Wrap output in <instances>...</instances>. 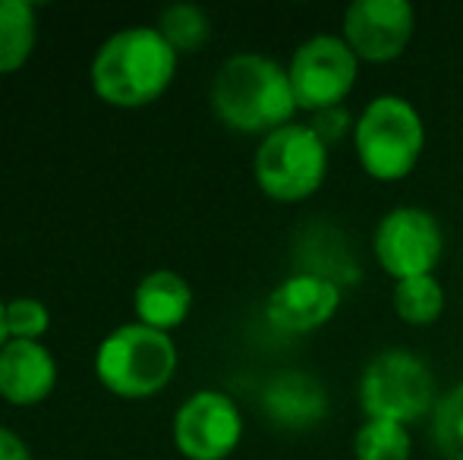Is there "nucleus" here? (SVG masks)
Listing matches in <instances>:
<instances>
[{
  "label": "nucleus",
  "instance_id": "f257e3e1",
  "mask_svg": "<svg viewBox=\"0 0 463 460\" xmlns=\"http://www.w3.org/2000/svg\"><path fill=\"white\" fill-rule=\"evenodd\" d=\"M177 73V51L152 25L110 35L92 61V89L114 108H146L165 95Z\"/></svg>",
  "mask_w": 463,
  "mask_h": 460
},
{
  "label": "nucleus",
  "instance_id": "f03ea898",
  "mask_svg": "<svg viewBox=\"0 0 463 460\" xmlns=\"http://www.w3.org/2000/svg\"><path fill=\"white\" fill-rule=\"evenodd\" d=\"M212 108L237 133H275L297 111L290 76L262 54H233L212 82Z\"/></svg>",
  "mask_w": 463,
  "mask_h": 460
},
{
  "label": "nucleus",
  "instance_id": "7ed1b4c3",
  "mask_svg": "<svg viewBox=\"0 0 463 460\" xmlns=\"http://www.w3.org/2000/svg\"><path fill=\"white\" fill-rule=\"evenodd\" d=\"M95 372L101 385L120 398H152L177 372V344L171 334L129 322L101 341Z\"/></svg>",
  "mask_w": 463,
  "mask_h": 460
},
{
  "label": "nucleus",
  "instance_id": "20e7f679",
  "mask_svg": "<svg viewBox=\"0 0 463 460\" xmlns=\"http://www.w3.org/2000/svg\"><path fill=\"white\" fill-rule=\"evenodd\" d=\"M356 155L375 180H401L416 167L422 152V120L410 101L382 95L363 111L354 129Z\"/></svg>",
  "mask_w": 463,
  "mask_h": 460
},
{
  "label": "nucleus",
  "instance_id": "39448f33",
  "mask_svg": "<svg viewBox=\"0 0 463 460\" xmlns=\"http://www.w3.org/2000/svg\"><path fill=\"white\" fill-rule=\"evenodd\" d=\"M328 167V146L306 123H287L265 136L256 155V180L265 196L278 202H299L322 186Z\"/></svg>",
  "mask_w": 463,
  "mask_h": 460
},
{
  "label": "nucleus",
  "instance_id": "423d86ee",
  "mask_svg": "<svg viewBox=\"0 0 463 460\" xmlns=\"http://www.w3.org/2000/svg\"><path fill=\"white\" fill-rule=\"evenodd\" d=\"M369 419L410 423L435 407V381L429 366L410 350H384L366 366L360 385Z\"/></svg>",
  "mask_w": 463,
  "mask_h": 460
},
{
  "label": "nucleus",
  "instance_id": "0eeeda50",
  "mask_svg": "<svg viewBox=\"0 0 463 460\" xmlns=\"http://www.w3.org/2000/svg\"><path fill=\"white\" fill-rule=\"evenodd\" d=\"M287 76H290L297 108L316 114L341 108L344 95L354 89L356 80V54L344 38L316 35L297 48Z\"/></svg>",
  "mask_w": 463,
  "mask_h": 460
},
{
  "label": "nucleus",
  "instance_id": "6e6552de",
  "mask_svg": "<svg viewBox=\"0 0 463 460\" xmlns=\"http://www.w3.org/2000/svg\"><path fill=\"white\" fill-rule=\"evenodd\" d=\"M240 436L243 417L221 391H195L174 417V442L186 460H224Z\"/></svg>",
  "mask_w": 463,
  "mask_h": 460
},
{
  "label": "nucleus",
  "instance_id": "1a4fd4ad",
  "mask_svg": "<svg viewBox=\"0 0 463 460\" xmlns=\"http://www.w3.org/2000/svg\"><path fill=\"white\" fill-rule=\"evenodd\" d=\"M375 256L397 281L429 275L441 256L439 221L420 209H394L378 221Z\"/></svg>",
  "mask_w": 463,
  "mask_h": 460
},
{
  "label": "nucleus",
  "instance_id": "9d476101",
  "mask_svg": "<svg viewBox=\"0 0 463 460\" xmlns=\"http://www.w3.org/2000/svg\"><path fill=\"white\" fill-rule=\"evenodd\" d=\"M347 44L363 61H394L413 35V6L403 0H356L344 16Z\"/></svg>",
  "mask_w": 463,
  "mask_h": 460
},
{
  "label": "nucleus",
  "instance_id": "9b49d317",
  "mask_svg": "<svg viewBox=\"0 0 463 460\" xmlns=\"http://www.w3.org/2000/svg\"><path fill=\"white\" fill-rule=\"evenodd\" d=\"M341 303V290L318 275H297L271 290L265 303V315L280 332L306 334L325 325Z\"/></svg>",
  "mask_w": 463,
  "mask_h": 460
},
{
  "label": "nucleus",
  "instance_id": "f8f14e48",
  "mask_svg": "<svg viewBox=\"0 0 463 460\" xmlns=\"http://www.w3.org/2000/svg\"><path fill=\"white\" fill-rule=\"evenodd\" d=\"M57 385V362L42 341H6L0 350V398L16 407L42 404Z\"/></svg>",
  "mask_w": 463,
  "mask_h": 460
},
{
  "label": "nucleus",
  "instance_id": "ddd939ff",
  "mask_svg": "<svg viewBox=\"0 0 463 460\" xmlns=\"http://www.w3.org/2000/svg\"><path fill=\"white\" fill-rule=\"evenodd\" d=\"M133 306L142 325L155 328V332H171V328L184 325L189 309H193V290L177 271L158 268L148 271L139 284H136Z\"/></svg>",
  "mask_w": 463,
  "mask_h": 460
},
{
  "label": "nucleus",
  "instance_id": "4468645a",
  "mask_svg": "<svg viewBox=\"0 0 463 460\" xmlns=\"http://www.w3.org/2000/svg\"><path fill=\"white\" fill-rule=\"evenodd\" d=\"M265 413L275 419L278 426L287 429H306V426L318 423L325 413V394L316 379L303 372H284L269 381L262 394Z\"/></svg>",
  "mask_w": 463,
  "mask_h": 460
},
{
  "label": "nucleus",
  "instance_id": "2eb2a0df",
  "mask_svg": "<svg viewBox=\"0 0 463 460\" xmlns=\"http://www.w3.org/2000/svg\"><path fill=\"white\" fill-rule=\"evenodd\" d=\"M38 42V16L29 0H0V76L25 67Z\"/></svg>",
  "mask_w": 463,
  "mask_h": 460
},
{
  "label": "nucleus",
  "instance_id": "dca6fc26",
  "mask_svg": "<svg viewBox=\"0 0 463 460\" xmlns=\"http://www.w3.org/2000/svg\"><path fill=\"white\" fill-rule=\"evenodd\" d=\"M394 309L410 325H429V322L439 319L441 309H445V290H441V284L435 281L432 275L397 281Z\"/></svg>",
  "mask_w": 463,
  "mask_h": 460
},
{
  "label": "nucleus",
  "instance_id": "f3484780",
  "mask_svg": "<svg viewBox=\"0 0 463 460\" xmlns=\"http://www.w3.org/2000/svg\"><path fill=\"white\" fill-rule=\"evenodd\" d=\"M158 32L165 35V42L171 44L177 54H189V51H199L208 42V16L202 6L195 4H174L161 10Z\"/></svg>",
  "mask_w": 463,
  "mask_h": 460
},
{
  "label": "nucleus",
  "instance_id": "a211bd4d",
  "mask_svg": "<svg viewBox=\"0 0 463 460\" xmlns=\"http://www.w3.org/2000/svg\"><path fill=\"white\" fill-rule=\"evenodd\" d=\"M356 460H410V436L401 423L369 419L354 438Z\"/></svg>",
  "mask_w": 463,
  "mask_h": 460
},
{
  "label": "nucleus",
  "instance_id": "6ab92c4d",
  "mask_svg": "<svg viewBox=\"0 0 463 460\" xmlns=\"http://www.w3.org/2000/svg\"><path fill=\"white\" fill-rule=\"evenodd\" d=\"M432 442L445 460H463V385L451 388L435 404Z\"/></svg>",
  "mask_w": 463,
  "mask_h": 460
},
{
  "label": "nucleus",
  "instance_id": "aec40b11",
  "mask_svg": "<svg viewBox=\"0 0 463 460\" xmlns=\"http://www.w3.org/2000/svg\"><path fill=\"white\" fill-rule=\"evenodd\" d=\"M51 325V313L35 296H16L6 303V332L10 341H38Z\"/></svg>",
  "mask_w": 463,
  "mask_h": 460
},
{
  "label": "nucleus",
  "instance_id": "412c9836",
  "mask_svg": "<svg viewBox=\"0 0 463 460\" xmlns=\"http://www.w3.org/2000/svg\"><path fill=\"white\" fill-rule=\"evenodd\" d=\"M350 127V117L344 108H328V111H318L316 114V123H312V129L318 133V139L328 146L331 139H341L344 129Z\"/></svg>",
  "mask_w": 463,
  "mask_h": 460
},
{
  "label": "nucleus",
  "instance_id": "4be33fe9",
  "mask_svg": "<svg viewBox=\"0 0 463 460\" xmlns=\"http://www.w3.org/2000/svg\"><path fill=\"white\" fill-rule=\"evenodd\" d=\"M0 460H32L29 445L16 432L6 429V426H0Z\"/></svg>",
  "mask_w": 463,
  "mask_h": 460
},
{
  "label": "nucleus",
  "instance_id": "5701e85b",
  "mask_svg": "<svg viewBox=\"0 0 463 460\" xmlns=\"http://www.w3.org/2000/svg\"><path fill=\"white\" fill-rule=\"evenodd\" d=\"M6 341H10V332H6V303L0 300V350H4Z\"/></svg>",
  "mask_w": 463,
  "mask_h": 460
}]
</instances>
